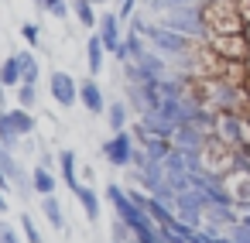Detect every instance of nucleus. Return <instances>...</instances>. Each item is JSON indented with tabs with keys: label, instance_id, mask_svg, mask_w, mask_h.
<instances>
[{
	"label": "nucleus",
	"instance_id": "obj_30",
	"mask_svg": "<svg viewBox=\"0 0 250 243\" xmlns=\"http://www.w3.org/2000/svg\"><path fill=\"white\" fill-rule=\"evenodd\" d=\"M240 223H243V226L250 229V212H243V216H240Z\"/></svg>",
	"mask_w": 250,
	"mask_h": 243
},
{
	"label": "nucleus",
	"instance_id": "obj_27",
	"mask_svg": "<svg viewBox=\"0 0 250 243\" xmlns=\"http://www.w3.org/2000/svg\"><path fill=\"white\" fill-rule=\"evenodd\" d=\"M137 11V0H120V11H117V18L120 21H130V14Z\"/></svg>",
	"mask_w": 250,
	"mask_h": 243
},
{
	"label": "nucleus",
	"instance_id": "obj_5",
	"mask_svg": "<svg viewBox=\"0 0 250 243\" xmlns=\"http://www.w3.org/2000/svg\"><path fill=\"white\" fill-rule=\"evenodd\" d=\"M206 41L226 62H247V55H250V41L243 35H206Z\"/></svg>",
	"mask_w": 250,
	"mask_h": 243
},
{
	"label": "nucleus",
	"instance_id": "obj_26",
	"mask_svg": "<svg viewBox=\"0 0 250 243\" xmlns=\"http://www.w3.org/2000/svg\"><path fill=\"white\" fill-rule=\"evenodd\" d=\"M21 229H24V240H28V243H42V236H38V229H35L31 216H21Z\"/></svg>",
	"mask_w": 250,
	"mask_h": 243
},
{
	"label": "nucleus",
	"instance_id": "obj_36",
	"mask_svg": "<svg viewBox=\"0 0 250 243\" xmlns=\"http://www.w3.org/2000/svg\"><path fill=\"white\" fill-rule=\"evenodd\" d=\"M0 93H4V82H0Z\"/></svg>",
	"mask_w": 250,
	"mask_h": 243
},
{
	"label": "nucleus",
	"instance_id": "obj_23",
	"mask_svg": "<svg viewBox=\"0 0 250 243\" xmlns=\"http://www.w3.org/2000/svg\"><path fill=\"white\" fill-rule=\"evenodd\" d=\"M42 212L48 216V223H52L55 229H62V226H65V219H62V205H59V199H55V195H45V199H42Z\"/></svg>",
	"mask_w": 250,
	"mask_h": 243
},
{
	"label": "nucleus",
	"instance_id": "obj_16",
	"mask_svg": "<svg viewBox=\"0 0 250 243\" xmlns=\"http://www.w3.org/2000/svg\"><path fill=\"white\" fill-rule=\"evenodd\" d=\"M0 82L4 89H18L21 86V55H7L0 62Z\"/></svg>",
	"mask_w": 250,
	"mask_h": 243
},
{
	"label": "nucleus",
	"instance_id": "obj_1",
	"mask_svg": "<svg viewBox=\"0 0 250 243\" xmlns=\"http://www.w3.org/2000/svg\"><path fill=\"white\" fill-rule=\"evenodd\" d=\"M106 199L113 202L117 219H124V226L137 236V243H154V240H161V226L151 219V212H147L130 192H124L120 185H106Z\"/></svg>",
	"mask_w": 250,
	"mask_h": 243
},
{
	"label": "nucleus",
	"instance_id": "obj_38",
	"mask_svg": "<svg viewBox=\"0 0 250 243\" xmlns=\"http://www.w3.org/2000/svg\"><path fill=\"white\" fill-rule=\"evenodd\" d=\"M35 4H38V0H35Z\"/></svg>",
	"mask_w": 250,
	"mask_h": 243
},
{
	"label": "nucleus",
	"instance_id": "obj_2",
	"mask_svg": "<svg viewBox=\"0 0 250 243\" xmlns=\"http://www.w3.org/2000/svg\"><path fill=\"white\" fill-rule=\"evenodd\" d=\"M202 35H243V18L236 11V0H202L199 4Z\"/></svg>",
	"mask_w": 250,
	"mask_h": 243
},
{
	"label": "nucleus",
	"instance_id": "obj_12",
	"mask_svg": "<svg viewBox=\"0 0 250 243\" xmlns=\"http://www.w3.org/2000/svg\"><path fill=\"white\" fill-rule=\"evenodd\" d=\"M103 52H106V45H103V38L93 31L89 41H86V65H89V76H93V79L103 72Z\"/></svg>",
	"mask_w": 250,
	"mask_h": 243
},
{
	"label": "nucleus",
	"instance_id": "obj_8",
	"mask_svg": "<svg viewBox=\"0 0 250 243\" xmlns=\"http://www.w3.org/2000/svg\"><path fill=\"white\" fill-rule=\"evenodd\" d=\"M0 171H4V175H7V178H11V182H14L21 192H24V195H28V192H35V185H31V175H28V171L18 164L14 151H7L4 144H0Z\"/></svg>",
	"mask_w": 250,
	"mask_h": 243
},
{
	"label": "nucleus",
	"instance_id": "obj_3",
	"mask_svg": "<svg viewBox=\"0 0 250 243\" xmlns=\"http://www.w3.org/2000/svg\"><path fill=\"white\" fill-rule=\"evenodd\" d=\"M195 168L212 175V178H223V175H229L236 168V147H229L219 137H206L199 154H195Z\"/></svg>",
	"mask_w": 250,
	"mask_h": 243
},
{
	"label": "nucleus",
	"instance_id": "obj_9",
	"mask_svg": "<svg viewBox=\"0 0 250 243\" xmlns=\"http://www.w3.org/2000/svg\"><path fill=\"white\" fill-rule=\"evenodd\" d=\"M96 35L103 38V45H106V55H117L120 52V18H117V11H103L100 14V28H96Z\"/></svg>",
	"mask_w": 250,
	"mask_h": 243
},
{
	"label": "nucleus",
	"instance_id": "obj_33",
	"mask_svg": "<svg viewBox=\"0 0 250 243\" xmlns=\"http://www.w3.org/2000/svg\"><path fill=\"white\" fill-rule=\"evenodd\" d=\"M243 117H247V123H250V106H247V110H243Z\"/></svg>",
	"mask_w": 250,
	"mask_h": 243
},
{
	"label": "nucleus",
	"instance_id": "obj_29",
	"mask_svg": "<svg viewBox=\"0 0 250 243\" xmlns=\"http://www.w3.org/2000/svg\"><path fill=\"white\" fill-rule=\"evenodd\" d=\"M236 11H240L243 24H250V0H236Z\"/></svg>",
	"mask_w": 250,
	"mask_h": 243
},
{
	"label": "nucleus",
	"instance_id": "obj_28",
	"mask_svg": "<svg viewBox=\"0 0 250 243\" xmlns=\"http://www.w3.org/2000/svg\"><path fill=\"white\" fill-rule=\"evenodd\" d=\"M0 243H21V236H18L7 223H0Z\"/></svg>",
	"mask_w": 250,
	"mask_h": 243
},
{
	"label": "nucleus",
	"instance_id": "obj_31",
	"mask_svg": "<svg viewBox=\"0 0 250 243\" xmlns=\"http://www.w3.org/2000/svg\"><path fill=\"white\" fill-rule=\"evenodd\" d=\"M0 212H7V199L4 195H0Z\"/></svg>",
	"mask_w": 250,
	"mask_h": 243
},
{
	"label": "nucleus",
	"instance_id": "obj_34",
	"mask_svg": "<svg viewBox=\"0 0 250 243\" xmlns=\"http://www.w3.org/2000/svg\"><path fill=\"white\" fill-rule=\"evenodd\" d=\"M243 65H247V72H250V55H247V62H243Z\"/></svg>",
	"mask_w": 250,
	"mask_h": 243
},
{
	"label": "nucleus",
	"instance_id": "obj_37",
	"mask_svg": "<svg viewBox=\"0 0 250 243\" xmlns=\"http://www.w3.org/2000/svg\"><path fill=\"white\" fill-rule=\"evenodd\" d=\"M247 154H250V147H247Z\"/></svg>",
	"mask_w": 250,
	"mask_h": 243
},
{
	"label": "nucleus",
	"instance_id": "obj_32",
	"mask_svg": "<svg viewBox=\"0 0 250 243\" xmlns=\"http://www.w3.org/2000/svg\"><path fill=\"white\" fill-rule=\"evenodd\" d=\"M243 38H247V41H250V24H247V28H243Z\"/></svg>",
	"mask_w": 250,
	"mask_h": 243
},
{
	"label": "nucleus",
	"instance_id": "obj_18",
	"mask_svg": "<svg viewBox=\"0 0 250 243\" xmlns=\"http://www.w3.org/2000/svg\"><path fill=\"white\" fill-rule=\"evenodd\" d=\"M42 79V65L31 52H21V86H38Z\"/></svg>",
	"mask_w": 250,
	"mask_h": 243
},
{
	"label": "nucleus",
	"instance_id": "obj_35",
	"mask_svg": "<svg viewBox=\"0 0 250 243\" xmlns=\"http://www.w3.org/2000/svg\"><path fill=\"white\" fill-rule=\"evenodd\" d=\"M93 4H96V7H100V4H106V0H93Z\"/></svg>",
	"mask_w": 250,
	"mask_h": 243
},
{
	"label": "nucleus",
	"instance_id": "obj_4",
	"mask_svg": "<svg viewBox=\"0 0 250 243\" xmlns=\"http://www.w3.org/2000/svg\"><path fill=\"white\" fill-rule=\"evenodd\" d=\"M134 154H137V137L134 130H120L110 141H103V158L113 168H134Z\"/></svg>",
	"mask_w": 250,
	"mask_h": 243
},
{
	"label": "nucleus",
	"instance_id": "obj_7",
	"mask_svg": "<svg viewBox=\"0 0 250 243\" xmlns=\"http://www.w3.org/2000/svg\"><path fill=\"white\" fill-rule=\"evenodd\" d=\"M219 185H223V192L229 195L233 205L250 209V168H233L229 175L219 178Z\"/></svg>",
	"mask_w": 250,
	"mask_h": 243
},
{
	"label": "nucleus",
	"instance_id": "obj_17",
	"mask_svg": "<svg viewBox=\"0 0 250 243\" xmlns=\"http://www.w3.org/2000/svg\"><path fill=\"white\" fill-rule=\"evenodd\" d=\"M31 185H35V192H38L42 199H45V195H55V175H52V168H48V164H35Z\"/></svg>",
	"mask_w": 250,
	"mask_h": 243
},
{
	"label": "nucleus",
	"instance_id": "obj_25",
	"mask_svg": "<svg viewBox=\"0 0 250 243\" xmlns=\"http://www.w3.org/2000/svg\"><path fill=\"white\" fill-rule=\"evenodd\" d=\"M21 38H24V41L35 48V45L42 41V31H38V24H35V21H24V24H21Z\"/></svg>",
	"mask_w": 250,
	"mask_h": 243
},
{
	"label": "nucleus",
	"instance_id": "obj_21",
	"mask_svg": "<svg viewBox=\"0 0 250 243\" xmlns=\"http://www.w3.org/2000/svg\"><path fill=\"white\" fill-rule=\"evenodd\" d=\"M0 144H4L7 151H14V147L21 144V134L11 127V117H7V110H0Z\"/></svg>",
	"mask_w": 250,
	"mask_h": 243
},
{
	"label": "nucleus",
	"instance_id": "obj_24",
	"mask_svg": "<svg viewBox=\"0 0 250 243\" xmlns=\"http://www.w3.org/2000/svg\"><path fill=\"white\" fill-rule=\"evenodd\" d=\"M18 106L35 110L38 106V86H18Z\"/></svg>",
	"mask_w": 250,
	"mask_h": 243
},
{
	"label": "nucleus",
	"instance_id": "obj_11",
	"mask_svg": "<svg viewBox=\"0 0 250 243\" xmlns=\"http://www.w3.org/2000/svg\"><path fill=\"white\" fill-rule=\"evenodd\" d=\"M144 52H147V48H144V35L130 28V35L120 41V52H117V59H120V62H137Z\"/></svg>",
	"mask_w": 250,
	"mask_h": 243
},
{
	"label": "nucleus",
	"instance_id": "obj_10",
	"mask_svg": "<svg viewBox=\"0 0 250 243\" xmlns=\"http://www.w3.org/2000/svg\"><path fill=\"white\" fill-rule=\"evenodd\" d=\"M79 103L89 110V113H106V100H103V89H100V82L89 76V79H79Z\"/></svg>",
	"mask_w": 250,
	"mask_h": 243
},
{
	"label": "nucleus",
	"instance_id": "obj_19",
	"mask_svg": "<svg viewBox=\"0 0 250 243\" xmlns=\"http://www.w3.org/2000/svg\"><path fill=\"white\" fill-rule=\"evenodd\" d=\"M127 103L124 100H117V103H110L106 106V123H110V130L113 134H120V130H127Z\"/></svg>",
	"mask_w": 250,
	"mask_h": 243
},
{
	"label": "nucleus",
	"instance_id": "obj_13",
	"mask_svg": "<svg viewBox=\"0 0 250 243\" xmlns=\"http://www.w3.org/2000/svg\"><path fill=\"white\" fill-rule=\"evenodd\" d=\"M72 195L79 199V205H83L86 219H89V223H96V219H100V195H96L89 185H76V188H72Z\"/></svg>",
	"mask_w": 250,
	"mask_h": 243
},
{
	"label": "nucleus",
	"instance_id": "obj_6",
	"mask_svg": "<svg viewBox=\"0 0 250 243\" xmlns=\"http://www.w3.org/2000/svg\"><path fill=\"white\" fill-rule=\"evenodd\" d=\"M48 96H52L62 110L76 106V103H79V82H76V76H69V72H62V69L48 72Z\"/></svg>",
	"mask_w": 250,
	"mask_h": 243
},
{
	"label": "nucleus",
	"instance_id": "obj_14",
	"mask_svg": "<svg viewBox=\"0 0 250 243\" xmlns=\"http://www.w3.org/2000/svg\"><path fill=\"white\" fill-rule=\"evenodd\" d=\"M72 14H76L79 28H86V31L100 28V14H96V4H93V0H72Z\"/></svg>",
	"mask_w": 250,
	"mask_h": 243
},
{
	"label": "nucleus",
	"instance_id": "obj_22",
	"mask_svg": "<svg viewBox=\"0 0 250 243\" xmlns=\"http://www.w3.org/2000/svg\"><path fill=\"white\" fill-rule=\"evenodd\" d=\"M38 7H42L45 14H52L55 21H65V18L72 14V0H38Z\"/></svg>",
	"mask_w": 250,
	"mask_h": 243
},
{
	"label": "nucleus",
	"instance_id": "obj_15",
	"mask_svg": "<svg viewBox=\"0 0 250 243\" xmlns=\"http://www.w3.org/2000/svg\"><path fill=\"white\" fill-rule=\"evenodd\" d=\"M7 117H11V127H14L21 137H31V134H35V127H38L35 113H31V110H24V106H14V110H7Z\"/></svg>",
	"mask_w": 250,
	"mask_h": 243
},
{
	"label": "nucleus",
	"instance_id": "obj_20",
	"mask_svg": "<svg viewBox=\"0 0 250 243\" xmlns=\"http://www.w3.org/2000/svg\"><path fill=\"white\" fill-rule=\"evenodd\" d=\"M59 168H62V182H65L69 188H76V185H79V178H76V151L65 147V151L59 154Z\"/></svg>",
	"mask_w": 250,
	"mask_h": 243
}]
</instances>
